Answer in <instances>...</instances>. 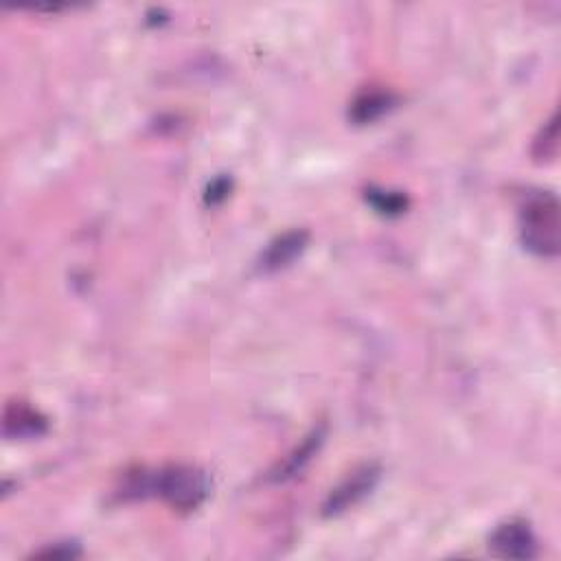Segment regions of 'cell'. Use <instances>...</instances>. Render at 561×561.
I'll list each match as a JSON object with an SVG mask.
<instances>
[{"label":"cell","mask_w":561,"mask_h":561,"mask_svg":"<svg viewBox=\"0 0 561 561\" xmlns=\"http://www.w3.org/2000/svg\"><path fill=\"white\" fill-rule=\"evenodd\" d=\"M375 211H380L384 215H399L406 211L408 200L402 196V193H388V191H369V196H366Z\"/></svg>","instance_id":"8"},{"label":"cell","mask_w":561,"mask_h":561,"mask_svg":"<svg viewBox=\"0 0 561 561\" xmlns=\"http://www.w3.org/2000/svg\"><path fill=\"white\" fill-rule=\"evenodd\" d=\"M309 235L305 231H290L281 237L274 239L268 244L266 253L261 255L259 268L261 272H279L283 268H288L294 263L296 257H301V253L307 246Z\"/></svg>","instance_id":"5"},{"label":"cell","mask_w":561,"mask_h":561,"mask_svg":"<svg viewBox=\"0 0 561 561\" xmlns=\"http://www.w3.org/2000/svg\"><path fill=\"white\" fill-rule=\"evenodd\" d=\"M489 551L502 559H533L537 557V537L524 520H511L491 533Z\"/></svg>","instance_id":"4"},{"label":"cell","mask_w":561,"mask_h":561,"mask_svg":"<svg viewBox=\"0 0 561 561\" xmlns=\"http://www.w3.org/2000/svg\"><path fill=\"white\" fill-rule=\"evenodd\" d=\"M395 106V97L391 93H364L356 99L351 108V117L356 123H371L380 119Z\"/></svg>","instance_id":"7"},{"label":"cell","mask_w":561,"mask_h":561,"mask_svg":"<svg viewBox=\"0 0 561 561\" xmlns=\"http://www.w3.org/2000/svg\"><path fill=\"white\" fill-rule=\"evenodd\" d=\"M143 491H154L178 511L198 509L209 496V478L198 467L171 465L150 478H141Z\"/></svg>","instance_id":"2"},{"label":"cell","mask_w":561,"mask_h":561,"mask_svg":"<svg viewBox=\"0 0 561 561\" xmlns=\"http://www.w3.org/2000/svg\"><path fill=\"white\" fill-rule=\"evenodd\" d=\"M79 546L71 544V542H62V544H53L42 548V551L33 553V557H44V559H75L79 557Z\"/></svg>","instance_id":"9"},{"label":"cell","mask_w":561,"mask_h":561,"mask_svg":"<svg viewBox=\"0 0 561 561\" xmlns=\"http://www.w3.org/2000/svg\"><path fill=\"white\" fill-rule=\"evenodd\" d=\"M520 233L533 255H559V202L553 193L540 191L526 198L520 211Z\"/></svg>","instance_id":"1"},{"label":"cell","mask_w":561,"mask_h":561,"mask_svg":"<svg viewBox=\"0 0 561 561\" xmlns=\"http://www.w3.org/2000/svg\"><path fill=\"white\" fill-rule=\"evenodd\" d=\"M231 191V180H226V178H220V180H215L213 185L209 187V196H206V200H209L211 204L215 202H220L226 198V193Z\"/></svg>","instance_id":"10"},{"label":"cell","mask_w":561,"mask_h":561,"mask_svg":"<svg viewBox=\"0 0 561 561\" xmlns=\"http://www.w3.org/2000/svg\"><path fill=\"white\" fill-rule=\"evenodd\" d=\"M47 432V421L38 415V410L27 404H11L5 410V434L16 439H33Z\"/></svg>","instance_id":"6"},{"label":"cell","mask_w":561,"mask_h":561,"mask_svg":"<svg viewBox=\"0 0 561 561\" xmlns=\"http://www.w3.org/2000/svg\"><path fill=\"white\" fill-rule=\"evenodd\" d=\"M377 480H380V469L375 465H364L356 469V472H353L347 480H342V483L329 494L323 507L325 518H336V515L356 507L360 500H364L375 489Z\"/></svg>","instance_id":"3"}]
</instances>
